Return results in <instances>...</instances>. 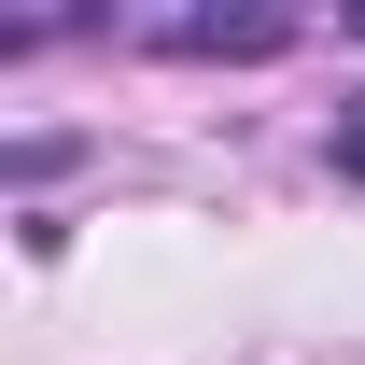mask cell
Here are the masks:
<instances>
[{"label":"cell","instance_id":"cell-2","mask_svg":"<svg viewBox=\"0 0 365 365\" xmlns=\"http://www.w3.org/2000/svg\"><path fill=\"white\" fill-rule=\"evenodd\" d=\"M337 182H365V113H351V127H337Z\"/></svg>","mask_w":365,"mask_h":365},{"label":"cell","instance_id":"cell-1","mask_svg":"<svg viewBox=\"0 0 365 365\" xmlns=\"http://www.w3.org/2000/svg\"><path fill=\"white\" fill-rule=\"evenodd\" d=\"M155 43H169V56H281V43H295V14H169Z\"/></svg>","mask_w":365,"mask_h":365}]
</instances>
